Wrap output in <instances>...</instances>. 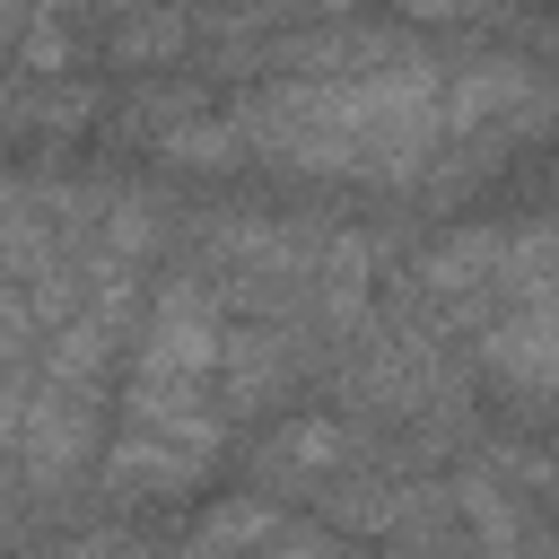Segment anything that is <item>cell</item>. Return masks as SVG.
<instances>
[{
  "instance_id": "obj_4",
  "label": "cell",
  "mask_w": 559,
  "mask_h": 559,
  "mask_svg": "<svg viewBox=\"0 0 559 559\" xmlns=\"http://www.w3.org/2000/svg\"><path fill=\"white\" fill-rule=\"evenodd\" d=\"M175 44H183V9H175V0H148V9H140L131 26H122V44H114V52L148 70V61H166Z\"/></svg>"
},
{
  "instance_id": "obj_1",
  "label": "cell",
  "mask_w": 559,
  "mask_h": 559,
  "mask_svg": "<svg viewBox=\"0 0 559 559\" xmlns=\"http://www.w3.org/2000/svg\"><path fill=\"white\" fill-rule=\"evenodd\" d=\"M550 114V79L524 61L437 70L428 52H393L367 70H297L236 105V140L288 175H349V183H419L437 148H507L524 122Z\"/></svg>"
},
{
  "instance_id": "obj_2",
  "label": "cell",
  "mask_w": 559,
  "mask_h": 559,
  "mask_svg": "<svg viewBox=\"0 0 559 559\" xmlns=\"http://www.w3.org/2000/svg\"><path fill=\"white\" fill-rule=\"evenodd\" d=\"M218 358H227V314L192 280H166L148 297V314L131 323L122 419H114V445H105V489L122 507L183 498L210 472V454L227 437Z\"/></svg>"
},
{
  "instance_id": "obj_5",
  "label": "cell",
  "mask_w": 559,
  "mask_h": 559,
  "mask_svg": "<svg viewBox=\"0 0 559 559\" xmlns=\"http://www.w3.org/2000/svg\"><path fill=\"white\" fill-rule=\"evenodd\" d=\"M96 9H148V0H96Z\"/></svg>"
},
{
  "instance_id": "obj_3",
  "label": "cell",
  "mask_w": 559,
  "mask_h": 559,
  "mask_svg": "<svg viewBox=\"0 0 559 559\" xmlns=\"http://www.w3.org/2000/svg\"><path fill=\"white\" fill-rule=\"evenodd\" d=\"M280 524H288V507H280V498H262V489H245V498H227V507H210V515H201L192 559H245V550H271V542H280Z\"/></svg>"
}]
</instances>
